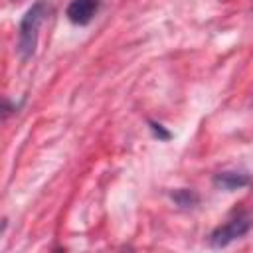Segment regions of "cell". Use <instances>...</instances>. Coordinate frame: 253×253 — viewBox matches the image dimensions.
<instances>
[{
	"mask_svg": "<svg viewBox=\"0 0 253 253\" xmlns=\"http://www.w3.org/2000/svg\"><path fill=\"white\" fill-rule=\"evenodd\" d=\"M148 125H150V128H152V132H154L160 140H168V138H170V132H168L162 125H158V123H154V121H148Z\"/></svg>",
	"mask_w": 253,
	"mask_h": 253,
	"instance_id": "8992f818",
	"label": "cell"
},
{
	"mask_svg": "<svg viewBox=\"0 0 253 253\" xmlns=\"http://www.w3.org/2000/svg\"><path fill=\"white\" fill-rule=\"evenodd\" d=\"M170 198L180 206V208H194L198 202H200V198H198V194L194 192V190H188V188H180V190H174L172 194H170Z\"/></svg>",
	"mask_w": 253,
	"mask_h": 253,
	"instance_id": "5b68a950",
	"label": "cell"
},
{
	"mask_svg": "<svg viewBox=\"0 0 253 253\" xmlns=\"http://www.w3.org/2000/svg\"><path fill=\"white\" fill-rule=\"evenodd\" d=\"M47 12H49V6L43 0H38L24 14V18L20 22V30H18V53L22 59H30L36 53L40 28H42Z\"/></svg>",
	"mask_w": 253,
	"mask_h": 253,
	"instance_id": "6da1fadb",
	"label": "cell"
},
{
	"mask_svg": "<svg viewBox=\"0 0 253 253\" xmlns=\"http://www.w3.org/2000/svg\"><path fill=\"white\" fill-rule=\"evenodd\" d=\"M213 182H215V186H219L223 190H237V188L247 186L251 182V176L243 174V172H219V174H215Z\"/></svg>",
	"mask_w": 253,
	"mask_h": 253,
	"instance_id": "277c9868",
	"label": "cell"
},
{
	"mask_svg": "<svg viewBox=\"0 0 253 253\" xmlns=\"http://www.w3.org/2000/svg\"><path fill=\"white\" fill-rule=\"evenodd\" d=\"M99 10V0H71L67 6V18L69 22L77 26H85L93 20V16Z\"/></svg>",
	"mask_w": 253,
	"mask_h": 253,
	"instance_id": "3957f363",
	"label": "cell"
},
{
	"mask_svg": "<svg viewBox=\"0 0 253 253\" xmlns=\"http://www.w3.org/2000/svg\"><path fill=\"white\" fill-rule=\"evenodd\" d=\"M251 223H253V221H251L249 215H245V213L235 215V217H231L229 221H225L223 225H219V227H215V229L211 231L210 243H211L213 247H225V245H229L231 241L243 237V235L251 229Z\"/></svg>",
	"mask_w": 253,
	"mask_h": 253,
	"instance_id": "7a4b0ae2",
	"label": "cell"
}]
</instances>
